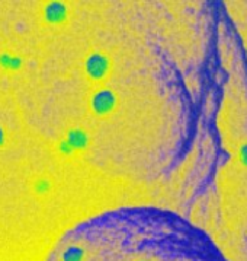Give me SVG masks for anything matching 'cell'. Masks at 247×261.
<instances>
[{"instance_id":"obj_2","label":"cell","mask_w":247,"mask_h":261,"mask_svg":"<svg viewBox=\"0 0 247 261\" xmlns=\"http://www.w3.org/2000/svg\"><path fill=\"white\" fill-rule=\"evenodd\" d=\"M238 158H240V162L243 164V167L247 168V143L240 146V149H238Z\"/></svg>"},{"instance_id":"obj_1","label":"cell","mask_w":247,"mask_h":261,"mask_svg":"<svg viewBox=\"0 0 247 261\" xmlns=\"http://www.w3.org/2000/svg\"><path fill=\"white\" fill-rule=\"evenodd\" d=\"M180 240L135 215H121L73 230L48 261H201Z\"/></svg>"}]
</instances>
